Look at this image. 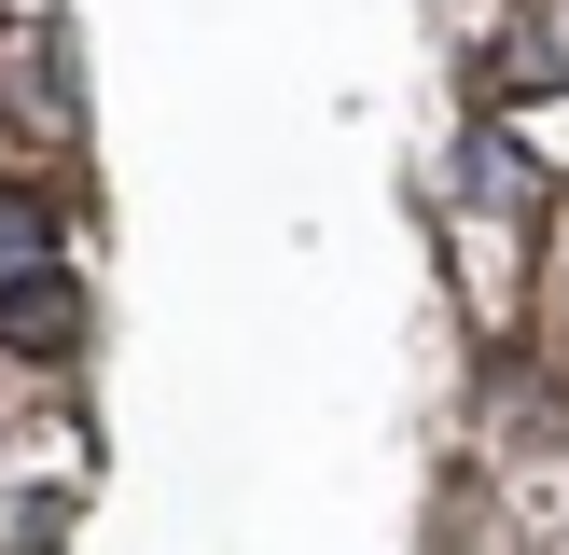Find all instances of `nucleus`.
<instances>
[{
	"mask_svg": "<svg viewBox=\"0 0 569 555\" xmlns=\"http://www.w3.org/2000/svg\"><path fill=\"white\" fill-rule=\"evenodd\" d=\"M70 320H83V305H70V278H14V292H0V333H14V347H70Z\"/></svg>",
	"mask_w": 569,
	"mask_h": 555,
	"instance_id": "obj_1",
	"label": "nucleus"
}]
</instances>
